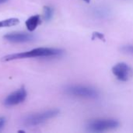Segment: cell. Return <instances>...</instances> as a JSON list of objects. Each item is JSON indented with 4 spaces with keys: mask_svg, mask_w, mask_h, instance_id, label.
Wrapping results in <instances>:
<instances>
[{
    "mask_svg": "<svg viewBox=\"0 0 133 133\" xmlns=\"http://www.w3.org/2000/svg\"><path fill=\"white\" fill-rule=\"evenodd\" d=\"M8 1H9V0H0V5L5 3V2H7Z\"/></svg>",
    "mask_w": 133,
    "mask_h": 133,
    "instance_id": "5bb4252c",
    "label": "cell"
},
{
    "mask_svg": "<svg viewBox=\"0 0 133 133\" xmlns=\"http://www.w3.org/2000/svg\"><path fill=\"white\" fill-rule=\"evenodd\" d=\"M58 114L59 111L58 109H51L41 112L30 114L23 118V124L26 127L37 126L48 120L56 117Z\"/></svg>",
    "mask_w": 133,
    "mask_h": 133,
    "instance_id": "3957f363",
    "label": "cell"
},
{
    "mask_svg": "<svg viewBox=\"0 0 133 133\" xmlns=\"http://www.w3.org/2000/svg\"><path fill=\"white\" fill-rule=\"evenodd\" d=\"M83 1H84V2H87V3H89V2H90V0H83Z\"/></svg>",
    "mask_w": 133,
    "mask_h": 133,
    "instance_id": "9a60e30c",
    "label": "cell"
},
{
    "mask_svg": "<svg viewBox=\"0 0 133 133\" xmlns=\"http://www.w3.org/2000/svg\"><path fill=\"white\" fill-rule=\"evenodd\" d=\"M93 14L98 19H104L108 18V16L111 15V12L109 9H108L107 7L99 6V7H96L94 9Z\"/></svg>",
    "mask_w": 133,
    "mask_h": 133,
    "instance_id": "9c48e42d",
    "label": "cell"
},
{
    "mask_svg": "<svg viewBox=\"0 0 133 133\" xmlns=\"http://www.w3.org/2000/svg\"><path fill=\"white\" fill-rule=\"evenodd\" d=\"M112 73L121 82L128 81L132 75V68L125 62H118L112 67Z\"/></svg>",
    "mask_w": 133,
    "mask_h": 133,
    "instance_id": "5b68a950",
    "label": "cell"
},
{
    "mask_svg": "<svg viewBox=\"0 0 133 133\" xmlns=\"http://www.w3.org/2000/svg\"><path fill=\"white\" fill-rule=\"evenodd\" d=\"M19 23V19L17 18H10L0 21V28L1 27H9L12 26H16Z\"/></svg>",
    "mask_w": 133,
    "mask_h": 133,
    "instance_id": "30bf717a",
    "label": "cell"
},
{
    "mask_svg": "<svg viewBox=\"0 0 133 133\" xmlns=\"http://www.w3.org/2000/svg\"><path fill=\"white\" fill-rule=\"evenodd\" d=\"M65 92L69 96L84 99H97L99 97L97 89L86 85H69L65 88Z\"/></svg>",
    "mask_w": 133,
    "mask_h": 133,
    "instance_id": "7a4b0ae2",
    "label": "cell"
},
{
    "mask_svg": "<svg viewBox=\"0 0 133 133\" xmlns=\"http://www.w3.org/2000/svg\"><path fill=\"white\" fill-rule=\"evenodd\" d=\"M27 94L24 87L19 89L9 94L3 101V104L5 107H12L23 103L26 98Z\"/></svg>",
    "mask_w": 133,
    "mask_h": 133,
    "instance_id": "8992f818",
    "label": "cell"
},
{
    "mask_svg": "<svg viewBox=\"0 0 133 133\" xmlns=\"http://www.w3.org/2000/svg\"><path fill=\"white\" fill-rule=\"evenodd\" d=\"M5 124V118H3V117H1L0 118V131L2 129V128L4 127Z\"/></svg>",
    "mask_w": 133,
    "mask_h": 133,
    "instance_id": "4fadbf2b",
    "label": "cell"
},
{
    "mask_svg": "<svg viewBox=\"0 0 133 133\" xmlns=\"http://www.w3.org/2000/svg\"><path fill=\"white\" fill-rule=\"evenodd\" d=\"M4 39L12 43H26L34 40L35 37L31 34L23 32H13L5 34Z\"/></svg>",
    "mask_w": 133,
    "mask_h": 133,
    "instance_id": "52a82bcc",
    "label": "cell"
},
{
    "mask_svg": "<svg viewBox=\"0 0 133 133\" xmlns=\"http://www.w3.org/2000/svg\"><path fill=\"white\" fill-rule=\"evenodd\" d=\"M122 50L127 53V54H129V55H133V45H125V46H123L122 48Z\"/></svg>",
    "mask_w": 133,
    "mask_h": 133,
    "instance_id": "7c38bea8",
    "label": "cell"
},
{
    "mask_svg": "<svg viewBox=\"0 0 133 133\" xmlns=\"http://www.w3.org/2000/svg\"><path fill=\"white\" fill-rule=\"evenodd\" d=\"M54 14V9L51 6H44V19L46 21L51 20Z\"/></svg>",
    "mask_w": 133,
    "mask_h": 133,
    "instance_id": "8fae6325",
    "label": "cell"
},
{
    "mask_svg": "<svg viewBox=\"0 0 133 133\" xmlns=\"http://www.w3.org/2000/svg\"><path fill=\"white\" fill-rule=\"evenodd\" d=\"M119 126V122L114 118H97L88 122L87 129L91 132H104Z\"/></svg>",
    "mask_w": 133,
    "mask_h": 133,
    "instance_id": "277c9868",
    "label": "cell"
},
{
    "mask_svg": "<svg viewBox=\"0 0 133 133\" xmlns=\"http://www.w3.org/2000/svg\"><path fill=\"white\" fill-rule=\"evenodd\" d=\"M63 50L55 48H37L30 51L9 55L2 58V62H9L16 59H23L26 58H37V57H58L63 54Z\"/></svg>",
    "mask_w": 133,
    "mask_h": 133,
    "instance_id": "6da1fadb",
    "label": "cell"
},
{
    "mask_svg": "<svg viewBox=\"0 0 133 133\" xmlns=\"http://www.w3.org/2000/svg\"><path fill=\"white\" fill-rule=\"evenodd\" d=\"M41 17L39 15H34L30 16L26 21V26L29 31H34L41 23Z\"/></svg>",
    "mask_w": 133,
    "mask_h": 133,
    "instance_id": "ba28073f",
    "label": "cell"
}]
</instances>
